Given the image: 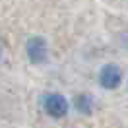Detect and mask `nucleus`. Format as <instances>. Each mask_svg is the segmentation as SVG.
<instances>
[{
    "instance_id": "nucleus-3",
    "label": "nucleus",
    "mask_w": 128,
    "mask_h": 128,
    "mask_svg": "<svg viewBox=\"0 0 128 128\" xmlns=\"http://www.w3.org/2000/svg\"><path fill=\"white\" fill-rule=\"evenodd\" d=\"M99 86L105 89H109V91H112V89H116L120 86V82H122V70H120L118 64H105L103 68L99 70Z\"/></svg>"
},
{
    "instance_id": "nucleus-2",
    "label": "nucleus",
    "mask_w": 128,
    "mask_h": 128,
    "mask_svg": "<svg viewBox=\"0 0 128 128\" xmlns=\"http://www.w3.org/2000/svg\"><path fill=\"white\" fill-rule=\"evenodd\" d=\"M43 107L47 111L48 116L52 118H62L68 114V109H70V103L68 99L62 95V93H47L43 97Z\"/></svg>"
},
{
    "instance_id": "nucleus-4",
    "label": "nucleus",
    "mask_w": 128,
    "mask_h": 128,
    "mask_svg": "<svg viewBox=\"0 0 128 128\" xmlns=\"http://www.w3.org/2000/svg\"><path fill=\"white\" fill-rule=\"evenodd\" d=\"M93 99H91V95H88V93H80V95L74 97V109L78 112H82V114H91V111H93V103H91Z\"/></svg>"
},
{
    "instance_id": "nucleus-1",
    "label": "nucleus",
    "mask_w": 128,
    "mask_h": 128,
    "mask_svg": "<svg viewBox=\"0 0 128 128\" xmlns=\"http://www.w3.org/2000/svg\"><path fill=\"white\" fill-rule=\"evenodd\" d=\"M25 56L31 64H45L48 60V43L41 35H33L25 41Z\"/></svg>"
}]
</instances>
